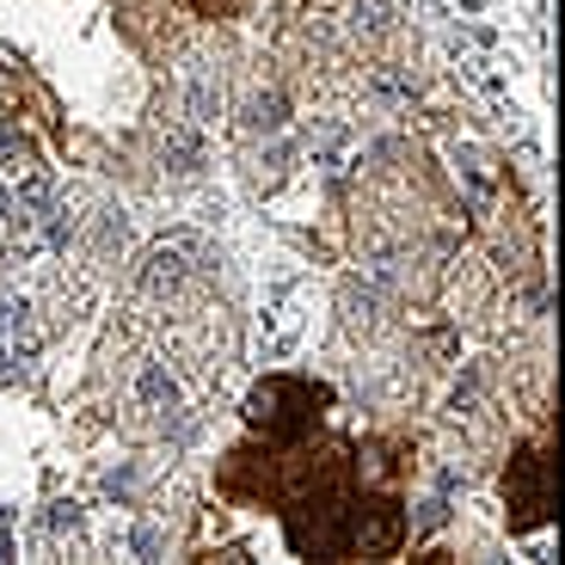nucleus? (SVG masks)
<instances>
[{
    "mask_svg": "<svg viewBox=\"0 0 565 565\" xmlns=\"http://www.w3.org/2000/svg\"><path fill=\"white\" fill-rule=\"evenodd\" d=\"M326 387L320 382H301V375H265V382L253 387V399H246V418H253V430H265L270 443H296L313 430V418H320L326 406Z\"/></svg>",
    "mask_w": 565,
    "mask_h": 565,
    "instance_id": "f257e3e1",
    "label": "nucleus"
},
{
    "mask_svg": "<svg viewBox=\"0 0 565 565\" xmlns=\"http://www.w3.org/2000/svg\"><path fill=\"white\" fill-rule=\"evenodd\" d=\"M203 265H210V246H203L198 234H167V241H154L141 253L136 282H141V296H172V289H184Z\"/></svg>",
    "mask_w": 565,
    "mask_h": 565,
    "instance_id": "f03ea898",
    "label": "nucleus"
},
{
    "mask_svg": "<svg viewBox=\"0 0 565 565\" xmlns=\"http://www.w3.org/2000/svg\"><path fill=\"white\" fill-rule=\"evenodd\" d=\"M43 523L56 529V535H74V529H81V504H50V516H43Z\"/></svg>",
    "mask_w": 565,
    "mask_h": 565,
    "instance_id": "9b49d317",
    "label": "nucleus"
},
{
    "mask_svg": "<svg viewBox=\"0 0 565 565\" xmlns=\"http://www.w3.org/2000/svg\"><path fill=\"white\" fill-rule=\"evenodd\" d=\"M203 13H234V7H241V0H198Z\"/></svg>",
    "mask_w": 565,
    "mask_h": 565,
    "instance_id": "4468645a",
    "label": "nucleus"
},
{
    "mask_svg": "<svg viewBox=\"0 0 565 565\" xmlns=\"http://www.w3.org/2000/svg\"><path fill=\"white\" fill-rule=\"evenodd\" d=\"M198 167H203V136H198V124H191V129H172V136H167V172L191 179Z\"/></svg>",
    "mask_w": 565,
    "mask_h": 565,
    "instance_id": "0eeeda50",
    "label": "nucleus"
},
{
    "mask_svg": "<svg viewBox=\"0 0 565 565\" xmlns=\"http://www.w3.org/2000/svg\"><path fill=\"white\" fill-rule=\"evenodd\" d=\"M136 406L141 412H179V382L167 363H141L136 369Z\"/></svg>",
    "mask_w": 565,
    "mask_h": 565,
    "instance_id": "39448f33",
    "label": "nucleus"
},
{
    "mask_svg": "<svg viewBox=\"0 0 565 565\" xmlns=\"http://www.w3.org/2000/svg\"><path fill=\"white\" fill-rule=\"evenodd\" d=\"M344 148H351L344 124H313L308 129V154H313V167H320L326 179H339V172H344Z\"/></svg>",
    "mask_w": 565,
    "mask_h": 565,
    "instance_id": "423d86ee",
    "label": "nucleus"
},
{
    "mask_svg": "<svg viewBox=\"0 0 565 565\" xmlns=\"http://www.w3.org/2000/svg\"><path fill=\"white\" fill-rule=\"evenodd\" d=\"M0 167L19 172V179H31V172H38V148H31V136H19L13 124L0 129Z\"/></svg>",
    "mask_w": 565,
    "mask_h": 565,
    "instance_id": "1a4fd4ad",
    "label": "nucleus"
},
{
    "mask_svg": "<svg viewBox=\"0 0 565 565\" xmlns=\"http://www.w3.org/2000/svg\"><path fill=\"white\" fill-rule=\"evenodd\" d=\"M504 498H510V529H535L553 516V461L541 449H523L510 461V480H504Z\"/></svg>",
    "mask_w": 565,
    "mask_h": 565,
    "instance_id": "7ed1b4c3",
    "label": "nucleus"
},
{
    "mask_svg": "<svg viewBox=\"0 0 565 565\" xmlns=\"http://www.w3.org/2000/svg\"><path fill=\"white\" fill-rule=\"evenodd\" d=\"M351 31L356 38H382V31H394V0H351Z\"/></svg>",
    "mask_w": 565,
    "mask_h": 565,
    "instance_id": "6e6552de",
    "label": "nucleus"
},
{
    "mask_svg": "<svg viewBox=\"0 0 565 565\" xmlns=\"http://www.w3.org/2000/svg\"><path fill=\"white\" fill-rule=\"evenodd\" d=\"M7 210H13V203H7V191H0V222H7Z\"/></svg>",
    "mask_w": 565,
    "mask_h": 565,
    "instance_id": "2eb2a0df",
    "label": "nucleus"
},
{
    "mask_svg": "<svg viewBox=\"0 0 565 565\" xmlns=\"http://www.w3.org/2000/svg\"><path fill=\"white\" fill-rule=\"evenodd\" d=\"M129 553H141V559H154V553H160V535H154V529H136V535H129Z\"/></svg>",
    "mask_w": 565,
    "mask_h": 565,
    "instance_id": "f8f14e48",
    "label": "nucleus"
},
{
    "mask_svg": "<svg viewBox=\"0 0 565 565\" xmlns=\"http://www.w3.org/2000/svg\"><path fill=\"white\" fill-rule=\"evenodd\" d=\"M301 339V282H282L277 296H270V313H265V363L289 356Z\"/></svg>",
    "mask_w": 565,
    "mask_h": 565,
    "instance_id": "20e7f679",
    "label": "nucleus"
},
{
    "mask_svg": "<svg viewBox=\"0 0 565 565\" xmlns=\"http://www.w3.org/2000/svg\"><path fill=\"white\" fill-rule=\"evenodd\" d=\"M282 111H289V105H282V93H258V99L246 105V129H253V136H277Z\"/></svg>",
    "mask_w": 565,
    "mask_h": 565,
    "instance_id": "9d476101",
    "label": "nucleus"
},
{
    "mask_svg": "<svg viewBox=\"0 0 565 565\" xmlns=\"http://www.w3.org/2000/svg\"><path fill=\"white\" fill-rule=\"evenodd\" d=\"M0 559H13V523H7V510H0Z\"/></svg>",
    "mask_w": 565,
    "mask_h": 565,
    "instance_id": "ddd939ff",
    "label": "nucleus"
}]
</instances>
